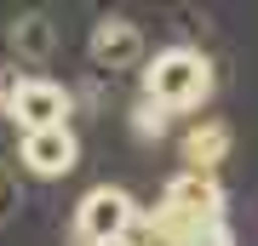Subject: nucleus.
Returning <instances> with one entry per match:
<instances>
[{
	"label": "nucleus",
	"mask_w": 258,
	"mask_h": 246,
	"mask_svg": "<svg viewBox=\"0 0 258 246\" xmlns=\"http://www.w3.org/2000/svg\"><path fill=\"white\" fill-rule=\"evenodd\" d=\"M0 206H6V178H0Z\"/></svg>",
	"instance_id": "11"
},
{
	"label": "nucleus",
	"mask_w": 258,
	"mask_h": 246,
	"mask_svg": "<svg viewBox=\"0 0 258 246\" xmlns=\"http://www.w3.org/2000/svg\"><path fill=\"white\" fill-rule=\"evenodd\" d=\"M86 46H92V63L98 69H132L144 57V29L132 18H98Z\"/></svg>",
	"instance_id": "6"
},
{
	"label": "nucleus",
	"mask_w": 258,
	"mask_h": 246,
	"mask_svg": "<svg viewBox=\"0 0 258 246\" xmlns=\"http://www.w3.org/2000/svg\"><path fill=\"white\" fill-rule=\"evenodd\" d=\"M161 206L189 212V218H224V183L212 172H178L161 189Z\"/></svg>",
	"instance_id": "8"
},
{
	"label": "nucleus",
	"mask_w": 258,
	"mask_h": 246,
	"mask_svg": "<svg viewBox=\"0 0 258 246\" xmlns=\"http://www.w3.org/2000/svg\"><path fill=\"white\" fill-rule=\"evenodd\" d=\"M6 115H12V126H18L23 137H29V132L69 126V115H75V92L57 86V80H46V74H23V80L6 92Z\"/></svg>",
	"instance_id": "4"
},
{
	"label": "nucleus",
	"mask_w": 258,
	"mask_h": 246,
	"mask_svg": "<svg viewBox=\"0 0 258 246\" xmlns=\"http://www.w3.org/2000/svg\"><path fill=\"white\" fill-rule=\"evenodd\" d=\"M132 240L138 246H235V229L230 218H189L172 206H144Z\"/></svg>",
	"instance_id": "3"
},
{
	"label": "nucleus",
	"mask_w": 258,
	"mask_h": 246,
	"mask_svg": "<svg viewBox=\"0 0 258 246\" xmlns=\"http://www.w3.org/2000/svg\"><path fill=\"white\" fill-rule=\"evenodd\" d=\"M18 160L35 178H63V172H75V160H81V137H75V126L29 132L23 143H18Z\"/></svg>",
	"instance_id": "5"
},
{
	"label": "nucleus",
	"mask_w": 258,
	"mask_h": 246,
	"mask_svg": "<svg viewBox=\"0 0 258 246\" xmlns=\"http://www.w3.org/2000/svg\"><path fill=\"white\" fill-rule=\"evenodd\" d=\"M132 132H138V137H161V132H166V109L149 103V98H138V109H132Z\"/></svg>",
	"instance_id": "10"
},
{
	"label": "nucleus",
	"mask_w": 258,
	"mask_h": 246,
	"mask_svg": "<svg viewBox=\"0 0 258 246\" xmlns=\"http://www.w3.org/2000/svg\"><path fill=\"white\" fill-rule=\"evenodd\" d=\"M12 46H18L23 57H46V52H52V23H46V18L12 23Z\"/></svg>",
	"instance_id": "9"
},
{
	"label": "nucleus",
	"mask_w": 258,
	"mask_h": 246,
	"mask_svg": "<svg viewBox=\"0 0 258 246\" xmlns=\"http://www.w3.org/2000/svg\"><path fill=\"white\" fill-rule=\"evenodd\" d=\"M138 218H144V206L132 201L126 189L98 183V189H86L81 206H75V235H81V246H120V240H132Z\"/></svg>",
	"instance_id": "2"
},
{
	"label": "nucleus",
	"mask_w": 258,
	"mask_h": 246,
	"mask_svg": "<svg viewBox=\"0 0 258 246\" xmlns=\"http://www.w3.org/2000/svg\"><path fill=\"white\" fill-rule=\"evenodd\" d=\"M144 98L161 103L166 115H189L212 98V63L195 46H166L155 52V63L144 69Z\"/></svg>",
	"instance_id": "1"
},
{
	"label": "nucleus",
	"mask_w": 258,
	"mask_h": 246,
	"mask_svg": "<svg viewBox=\"0 0 258 246\" xmlns=\"http://www.w3.org/2000/svg\"><path fill=\"white\" fill-rule=\"evenodd\" d=\"M230 143H235L230 120L201 115V120L184 132V172H212V178H218V166L230 160Z\"/></svg>",
	"instance_id": "7"
}]
</instances>
